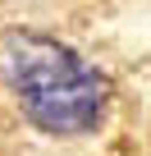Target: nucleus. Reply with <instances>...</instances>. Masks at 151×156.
I'll use <instances>...</instances> for the list:
<instances>
[{
  "label": "nucleus",
  "mask_w": 151,
  "mask_h": 156,
  "mask_svg": "<svg viewBox=\"0 0 151 156\" xmlns=\"http://www.w3.org/2000/svg\"><path fill=\"white\" fill-rule=\"evenodd\" d=\"M0 73L19 92L28 119L50 138H83L110 110V78L73 46L37 32H9L0 46Z\"/></svg>",
  "instance_id": "obj_1"
}]
</instances>
